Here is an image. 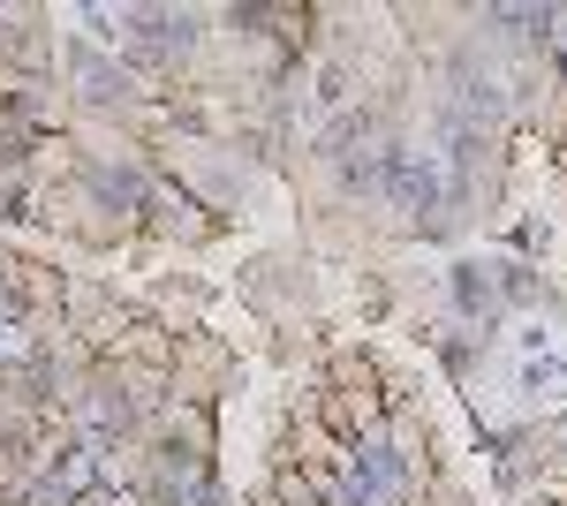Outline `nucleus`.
I'll return each mask as SVG.
<instances>
[{"instance_id": "1", "label": "nucleus", "mask_w": 567, "mask_h": 506, "mask_svg": "<svg viewBox=\"0 0 567 506\" xmlns=\"http://www.w3.org/2000/svg\"><path fill=\"white\" fill-rule=\"evenodd\" d=\"M144 211H152V235H167V242H205V235H213L205 205H197L189 189H167V182H152Z\"/></svg>"}, {"instance_id": "2", "label": "nucleus", "mask_w": 567, "mask_h": 506, "mask_svg": "<svg viewBox=\"0 0 567 506\" xmlns=\"http://www.w3.org/2000/svg\"><path fill=\"white\" fill-rule=\"evenodd\" d=\"M454 302H462L470 318H484V326H492V310H499V288L484 280V265H462V272H454Z\"/></svg>"}, {"instance_id": "3", "label": "nucleus", "mask_w": 567, "mask_h": 506, "mask_svg": "<svg viewBox=\"0 0 567 506\" xmlns=\"http://www.w3.org/2000/svg\"><path fill=\"white\" fill-rule=\"evenodd\" d=\"M69 506H122V499H114V492L99 484V492H84V499H69Z\"/></svg>"}]
</instances>
